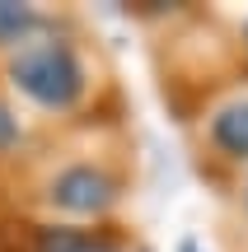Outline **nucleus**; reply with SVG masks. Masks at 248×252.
Returning a JSON list of instances; mask_svg holds the SVG:
<instances>
[{
	"mask_svg": "<svg viewBox=\"0 0 248 252\" xmlns=\"http://www.w3.org/2000/svg\"><path fill=\"white\" fill-rule=\"evenodd\" d=\"M14 84L42 108H71L84 89V70L66 42H24L14 56Z\"/></svg>",
	"mask_w": 248,
	"mask_h": 252,
	"instance_id": "nucleus-1",
	"label": "nucleus"
},
{
	"mask_svg": "<svg viewBox=\"0 0 248 252\" xmlns=\"http://www.w3.org/2000/svg\"><path fill=\"white\" fill-rule=\"evenodd\" d=\"M52 201L61 210H75V215H94V210H103L112 201V182L99 168H84L80 163V168H66L52 182Z\"/></svg>",
	"mask_w": 248,
	"mask_h": 252,
	"instance_id": "nucleus-2",
	"label": "nucleus"
},
{
	"mask_svg": "<svg viewBox=\"0 0 248 252\" xmlns=\"http://www.w3.org/2000/svg\"><path fill=\"white\" fill-rule=\"evenodd\" d=\"M211 140L220 145L225 154H234V159H248V98H239V103H230V108L215 112Z\"/></svg>",
	"mask_w": 248,
	"mask_h": 252,
	"instance_id": "nucleus-3",
	"label": "nucleus"
},
{
	"mask_svg": "<svg viewBox=\"0 0 248 252\" xmlns=\"http://www.w3.org/2000/svg\"><path fill=\"white\" fill-rule=\"evenodd\" d=\"M37 252H112V248L89 234H75V229H42Z\"/></svg>",
	"mask_w": 248,
	"mask_h": 252,
	"instance_id": "nucleus-4",
	"label": "nucleus"
},
{
	"mask_svg": "<svg viewBox=\"0 0 248 252\" xmlns=\"http://www.w3.org/2000/svg\"><path fill=\"white\" fill-rule=\"evenodd\" d=\"M33 24H37L33 9H24V5H5V0H0V42H14V37H24Z\"/></svg>",
	"mask_w": 248,
	"mask_h": 252,
	"instance_id": "nucleus-5",
	"label": "nucleus"
},
{
	"mask_svg": "<svg viewBox=\"0 0 248 252\" xmlns=\"http://www.w3.org/2000/svg\"><path fill=\"white\" fill-rule=\"evenodd\" d=\"M19 140V122L9 117V108L5 103H0V150H9V145Z\"/></svg>",
	"mask_w": 248,
	"mask_h": 252,
	"instance_id": "nucleus-6",
	"label": "nucleus"
},
{
	"mask_svg": "<svg viewBox=\"0 0 248 252\" xmlns=\"http://www.w3.org/2000/svg\"><path fill=\"white\" fill-rule=\"evenodd\" d=\"M244 33H248V28H244Z\"/></svg>",
	"mask_w": 248,
	"mask_h": 252,
	"instance_id": "nucleus-7",
	"label": "nucleus"
}]
</instances>
